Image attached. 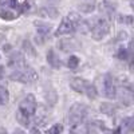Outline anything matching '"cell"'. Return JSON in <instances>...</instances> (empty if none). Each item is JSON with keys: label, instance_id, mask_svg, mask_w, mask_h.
I'll use <instances>...</instances> for the list:
<instances>
[{"label": "cell", "instance_id": "ac0fdd59", "mask_svg": "<svg viewBox=\"0 0 134 134\" xmlns=\"http://www.w3.org/2000/svg\"><path fill=\"white\" fill-rule=\"evenodd\" d=\"M133 122H134V119H133L131 117L125 118L124 121H122V126H121L117 131H130V130H131V126H133Z\"/></svg>", "mask_w": 134, "mask_h": 134}, {"label": "cell", "instance_id": "7a4b0ae2", "mask_svg": "<svg viewBox=\"0 0 134 134\" xmlns=\"http://www.w3.org/2000/svg\"><path fill=\"white\" fill-rule=\"evenodd\" d=\"M36 99L32 94H28L27 97H24L20 100L18 111H16V119L20 125L23 126H28L30 125V119L35 117L36 114Z\"/></svg>", "mask_w": 134, "mask_h": 134}, {"label": "cell", "instance_id": "ba28073f", "mask_svg": "<svg viewBox=\"0 0 134 134\" xmlns=\"http://www.w3.org/2000/svg\"><path fill=\"white\" fill-rule=\"evenodd\" d=\"M115 98H118V100L121 102V105L124 106H131L133 105V100H134V97H133V90L129 85H125L119 88H117V95Z\"/></svg>", "mask_w": 134, "mask_h": 134}, {"label": "cell", "instance_id": "7c38bea8", "mask_svg": "<svg viewBox=\"0 0 134 134\" xmlns=\"http://www.w3.org/2000/svg\"><path fill=\"white\" fill-rule=\"evenodd\" d=\"M47 62H48V64L52 67V69H60L62 67V60L59 59L58 54L55 52L54 48H50L47 51Z\"/></svg>", "mask_w": 134, "mask_h": 134}, {"label": "cell", "instance_id": "52a82bcc", "mask_svg": "<svg viewBox=\"0 0 134 134\" xmlns=\"http://www.w3.org/2000/svg\"><path fill=\"white\" fill-rule=\"evenodd\" d=\"M79 20H81V16L78 15L76 12H70L62 20V23L58 27L55 35H57V36H62V35H69V34L74 32L76 30V24H78V21H79Z\"/></svg>", "mask_w": 134, "mask_h": 134}, {"label": "cell", "instance_id": "8fae6325", "mask_svg": "<svg viewBox=\"0 0 134 134\" xmlns=\"http://www.w3.org/2000/svg\"><path fill=\"white\" fill-rule=\"evenodd\" d=\"M34 24L36 27V32L40 38H47L50 35V32L52 30V26L46 23V21H42V20H35L34 21Z\"/></svg>", "mask_w": 134, "mask_h": 134}, {"label": "cell", "instance_id": "d4e9b609", "mask_svg": "<svg viewBox=\"0 0 134 134\" xmlns=\"http://www.w3.org/2000/svg\"><path fill=\"white\" fill-rule=\"evenodd\" d=\"M2 72H3V67H0V78H2Z\"/></svg>", "mask_w": 134, "mask_h": 134}, {"label": "cell", "instance_id": "3957f363", "mask_svg": "<svg viewBox=\"0 0 134 134\" xmlns=\"http://www.w3.org/2000/svg\"><path fill=\"white\" fill-rule=\"evenodd\" d=\"M9 79L15 81V82H20V83H34L38 79V74L36 71L30 67L27 63L21 64L19 67H15L14 71L9 74Z\"/></svg>", "mask_w": 134, "mask_h": 134}, {"label": "cell", "instance_id": "5bb4252c", "mask_svg": "<svg viewBox=\"0 0 134 134\" xmlns=\"http://www.w3.org/2000/svg\"><path fill=\"white\" fill-rule=\"evenodd\" d=\"M39 15L43 16V18L55 19V18H58L59 12H58V9L54 8V7H43L42 9H39Z\"/></svg>", "mask_w": 134, "mask_h": 134}, {"label": "cell", "instance_id": "277c9868", "mask_svg": "<svg viewBox=\"0 0 134 134\" xmlns=\"http://www.w3.org/2000/svg\"><path fill=\"white\" fill-rule=\"evenodd\" d=\"M87 114H88L87 106L81 102H75L69 110V117H67L69 124L71 125V127L78 126V125H83L85 119L87 118Z\"/></svg>", "mask_w": 134, "mask_h": 134}, {"label": "cell", "instance_id": "5b68a950", "mask_svg": "<svg viewBox=\"0 0 134 134\" xmlns=\"http://www.w3.org/2000/svg\"><path fill=\"white\" fill-rule=\"evenodd\" d=\"M88 32H91V36H93L94 40L103 39L110 32V20H109V18L100 16V18L94 19L90 23V31Z\"/></svg>", "mask_w": 134, "mask_h": 134}, {"label": "cell", "instance_id": "9a60e30c", "mask_svg": "<svg viewBox=\"0 0 134 134\" xmlns=\"http://www.w3.org/2000/svg\"><path fill=\"white\" fill-rule=\"evenodd\" d=\"M99 109H100V111H102L103 114H106V115H110V117H113V115L115 114V111H117V107H115L113 103H109V102H105V103H102Z\"/></svg>", "mask_w": 134, "mask_h": 134}, {"label": "cell", "instance_id": "4fadbf2b", "mask_svg": "<svg viewBox=\"0 0 134 134\" xmlns=\"http://www.w3.org/2000/svg\"><path fill=\"white\" fill-rule=\"evenodd\" d=\"M26 60H24V55L19 52V51H14L12 54H11V57H9V66H12L14 69L15 67H19L21 64H24Z\"/></svg>", "mask_w": 134, "mask_h": 134}, {"label": "cell", "instance_id": "cb8c5ba5", "mask_svg": "<svg viewBox=\"0 0 134 134\" xmlns=\"http://www.w3.org/2000/svg\"><path fill=\"white\" fill-rule=\"evenodd\" d=\"M23 47H24V50H26V51L31 52L32 55H35V51H34V48H32V46L30 44V42H28V40H24V42H23Z\"/></svg>", "mask_w": 134, "mask_h": 134}, {"label": "cell", "instance_id": "d6986e66", "mask_svg": "<svg viewBox=\"0 0 134 134\" xmlns=\"http://www.w3.org/2000/svg\"><path fill=\"white\" fill-rule=\"evenodd\" d=\"M67 66H69L70 70H76L78 66H79V58L75 57V55H71L67 60Z\"/></svg>", "mask_w": 134, "mask_h": 134}, {"label": "cell", "instance_id": "6da1fadb", "mask_svg": "<svg viewBox=\"0 0 134 134\" xmlns=\"http://www.w3.org/2000/svg\"><path fill=\"white\" fill-rule=\"evenodd\" d=\"M31 8V0H0V18L15 20Z\"/></svg>", "mask_w": 134, "mask_h": 134}, {"label": "cell", "instance_id": "30bf717a", "mask_svg": "<svg viewBox=\"0 0 134 134\" xmlns=\"http://www.w3.org/2000/svg\"><path fill=\"white\" fill-rule=\"evenodd\" d=\"M59 48L63 52H70V51H75L81 48V43L78 42L75 38H70V39H63L59 42Z\"/></svg>", "mask_w": 134, "mask_h": 134}, {"label": "cell", "instance_id": "e0dca14e", "mask_svg": "<svg viewBox=\"0 0 134 134\" xmlns=\"http://www.w3.org/2000/svg\"><path fill=\"white\" fill-rule=\"evenodd\" d=\"M9 100V93L5 87L0 85V106H4Z\"/></svg>", "mask_w": 134, "mask_h": 134}, {"label": "cell", "instance_id": "603a6c76", "mask_svg": "<svg viewBox=\"0 0 134 134\" xmlns=\"http://www.w3.org/2000/svg\"><path fill=\"white\" fill-rule=\"evenodd\" d=\"M63 131V126L62 125H59V124H55L52 127H50L48 130H47V133H50V134H59V133H62Z\"/></svg>", "mask_w": 134, "mask_h": 134}, {"label": "cell", "instance_id": "ffe728a7", "mask_svg": "<svg viewBox=\"0 0 134 134\" xmlns=\"http://www.w3.org/2000/svg\"><path fill=\"white\" fill-rule=\"evenodd\" d=\"M100 8H102L107 15H113L114 9H115L114 4H113V3H109V2H103L102 4H100Z\"/></svg>", "mask_w": 134, "mask_h": 134}, {"label": "cell", "instance_id": "8992f818", "mask_svg": "<svg viewBox=\"0 0 134 134\" xmlns=\"http://www.w3.org/2000/svg\"><path fill=\"white\" fill-rule=\"evenodd\" d=\"M70 87L76 93H85L90 99H95L97 95H98V91H97L95 86L90 82H87L86 79H83V78L76 76V78L70 79Z\"/></svg>", "mask_w": 134, "mask_h": 134}, {"label": "cell", "instance_id": "2e32d148", "mask_svg": "<svg viewBox=\"0 0 134 134\" xmlns=\"http://www.w3.org/2000/svg\"><path fill=\"white\" fill-rule=\"evenodd\" d=\"M131 46H130V44H129V47L126 48V47H124V46H122V47H119L118 48V52H117V57L121 59V60H126V59H129L130 58V55H131Z\"/></svg>", "mask_w": 134, "mask_h": 134}, {"label": "cell", "instance_id": "44dd1931", "mask_svg": "<svg viewBox=\"0 0 134 134\" xmlns=\"http://www.w3.org/2000/svg\"><path fill=\"white\" fill-rule=\"evenodd\" d=\"M117 19L121 24H129V26L133 24V16L131 15H118Z\"/></svg>", "mask_w": 134, "mask_h": 134}, {"label": "cell", "instance_id": "9c48e42d", "mask_svg": "<svg viewBox=\"0 0 134 134\" xmlns=\"http://www.w3.org/2000/svg\"><path fill=\"white\" fill-rule=\"evenodd\" d=\"M103 94L109 99H114L117 95V86L114 82V78L111 74H106L103 79Z\"/></svg>", "mask_w": 134, "mask_h": 134}, {"label": "cell", "instance_id": "7402d4cb", "mask_svg": "<svg viewBox=\"0 0 134 134\" xmlns=\"http://www.w3.org/2000/svg\"><path fill=\"white\" fill-rule=\"evenodd\" d=\"M79 9L82 12H86V14H90L95 9V4L94 3H85V4H81L79 5Z\"/></svg>", "mask_w": 134, "mask_h": 134}]
</instances>
